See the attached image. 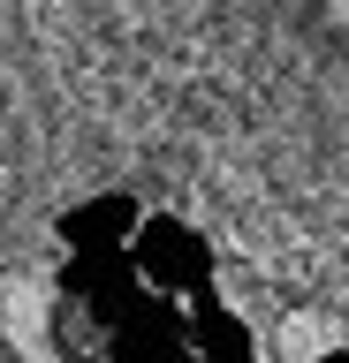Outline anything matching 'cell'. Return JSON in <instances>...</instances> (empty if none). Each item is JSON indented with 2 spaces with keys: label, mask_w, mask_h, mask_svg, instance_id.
Listing matches in <instances>:
<instances>
[{
  "label": "cell",
  "mask_w": 349,
  "mask_h": 363,
  "mask_svg": "<svg viewBox=\"0 0 349 363\" xmlns=\"http://www.w3.org/2000/svg\"><path fill=\"white\" fill-rule=\"evenodd\" d=\"M319 30L334 45H349V0H319Z\"/></svg>",
  "instance_id": "cell-2"
},
{
  "label": "cell",
  "mask_w": 349,
  "mask_h": 363,
  "mask_svg": "<svg viewBox=\"0 0 349 363\" xmlns=\"http://www.w3.org/2000/svg\"><path fill=\"white\" fill-rule=\"evenodd\" d=\"M349 340L342 325H334V311H319V303H289V311L274 318V356L281 363H319V356H342Z\"/></svg>",
  "instance_id": "cell-1"
}]
</instances>
